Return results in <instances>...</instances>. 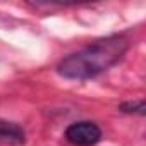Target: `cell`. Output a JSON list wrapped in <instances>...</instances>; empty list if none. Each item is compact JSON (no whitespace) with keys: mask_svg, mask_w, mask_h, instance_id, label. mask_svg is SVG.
I'll use <instances>...</instances> for the list:
<instances>
[{"mask_svg":"<svg viewBox=\"0 0 146 146\" xmlns=\"http://www.w3.org/2000/svg\"><path fill=\"white\" fill-rule=\"evenodd\" d=\"M129 50V40L112 35L67 55L57 65V72L65 79H91L115 65Z\"/></svg>","mask_w":146,"mask_h":146,"instance_id":"6da1fadb","label":"cell"},{"mask_svg":"<svg viewBox=\"0 0 146 146\" xmlns=\"http://www.w3.org/2000/svg\"><path fill=\"white\" fill-rule=\"evenodd\" d=\"M0 139H7V141L21 144V143H24L26 134H24V129L21 125L0 119Z\"/></svg>","mask_w":146,"mask_h":146,"instance_id":"3957f363","label":"cell"},{"mask_svg":"<svg viewBox=\"0 0 146 146\" xmlns=\"http://www.w3.org/2000/svg\"><path fill=\"white\" fill-rule=\"evenodd\" d=\"M120 110L124 113H137V115H144L146 112V103L144 100H136V102H125L120 105Z\"/></svg>","mask_w":146,"mask_h":146,"instance_id":"277c9868","label":"cell"},{"mask_svg":"<svg viewBox=\"0 0 146 146\" xmlns=\"http://www.w3.org/2000/svg\"><path fill=\"white\" fill-rule=\"evenodd\" d=\"M65 139L74 146H95L102 139V129L90 120L74 122L65 129Z\"/></svg>","mask_w":146,"mask_h":146,"instance_id":"7a4b0ae2","label":"cell"}]
</instances>
